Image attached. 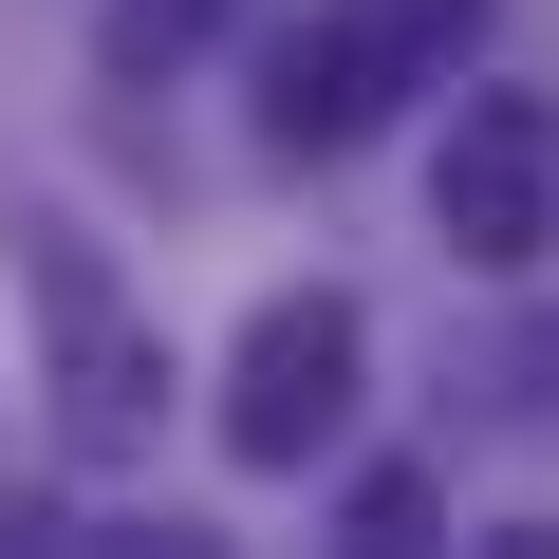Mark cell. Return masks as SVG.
Masks as SVG:
<instances>
[{"label":"cell","mask_w":559,"mask_h":559,"mask_svg":"<svg viewBox=\"0 0 559 559\" xmlns=\"http://www.w3.org/2000/svg\"><path fill=\"white\" fill-rule=\"evenodd\" d=\"M224 20H242V0H94V75H112V94H150V75H187Z\"/></svg>","instance_id":"obj_5"},{"label":"cell","mask_w":559,"mask_h":559,"mask_svg":"<svg viewBox=\"0 0 559 559\" xmlns=\"http://www.w3.org/2000/svg\"><path fill=\"white\" fill-rule=\"evenodd\" d=\"M20 299H38V429L75 466H150L168 448V336L131 318V280L75 205H20Z\"/></svg>","instance_id":"obj_1"},{"label":"cell","mask_w":559,"mask_h":559,"mask_svg":"<svg viewBox=\"0 0 559 559\" xmlns=\"http://www.w3.org/2000/svg\"><path fill=\"white\" fill-rule=\"evenodd\" d=\"M224 411V466L242 485H318L336 448H355V392H373V299H355V280H280V299L224 336V373H205Z\"/></svg>","instance_id":"obj_3"},{"label":"cell","mask_w":559,"mask_h":559,"mask_svg":"<svg viewBox=\"0 0 559 559\" xmlns=\"http://www.w3.org/2000/svg\"><path fill=\"white\" fill-rule=\"evenodd\" d=\"M485 392H503V429H559V318H522V336L485 355Z\"/></svg>","instance_id":"obj_7"},{"label":"cell","mask_w":559,"mask_h":559,"mask_svg":"<svg viewBox=\"0 0 559 559\" xmlns=\"http://www.w3.org/2000/svg\"><path fill=\"white\" fill-rule=\"evenodd\" d=\"M336 522H355V540H429L448 503H429V466H355V485H336Z\"/></svg>","instance_id":"obj_6"},{"label":"cell","mask_w":559,"mask_h":559,"mask_svg":"<svg viewBox=\"0 0 559 559\" xmlns=\"http://www.w3.org/2000/svg\"><path fill=\"white\" fill-rule=\"evenodd\" d=\"M429 224H448V261L522 280L559 242V94H466L448 150H429Z\"/></svg>","instance_id":"obj_4"},{"label":"cell","mask_w":559,"mask_h":559,"mask_svg":"<svg viewBox=\"0 0 559 559\" xmlns=\"http://www.w3.org/2000/svg\"><path fill=\"white\" fill-rule=\"evenodd\" d=\"M503 0H318V20H280L261 38V150L280 168H318V150H373L411 94H448L485 57Z\"/></svg>","instance_id":"obj_2"}]
</instances>
